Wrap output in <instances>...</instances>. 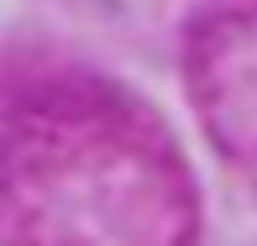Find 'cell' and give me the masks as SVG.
Returning <instances> with one entry per match:
<instances>
[{"label":"cell","mask_w":257,"mask_h":246,"mask_svg":"<svg viewBox=\"0 0 257 246\" xmlns=\"http://www.w3.org/2000/svg\"><path fill=\"white\" fill-rule=\"evenodd\" d=\"M0 246H194V183L163 121L89 74L11 79Z\"/></svg>","instance_id":"cell-1"},{"label":"cell","mask_w":257,"mask_h":246,"mask_svg":"<svg viewBox=\"0 0 257 246\" xmlns=\"http://www.w3.org/2000/svg\"><path fill=\"white\" fill-rule=\"evenodd\" d=\"M189 84L220 157L257 183V0H210L189 37Z\"/></svg>","instance_id":"cell-2"}]
</instances>
